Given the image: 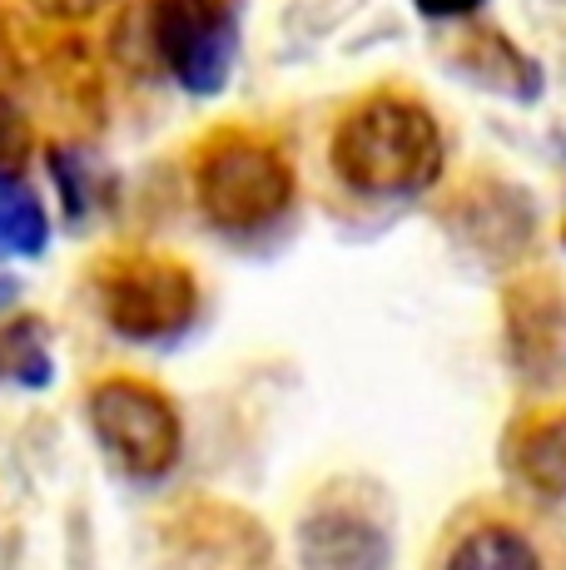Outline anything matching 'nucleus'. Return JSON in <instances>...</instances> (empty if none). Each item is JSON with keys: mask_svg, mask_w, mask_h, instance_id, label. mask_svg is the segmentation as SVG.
Wrapping results in <instances>:
<instances>
[{"mask_svg": "<svg viewBox=\"0 0 566 570\" xmlns=\"http://www.w3.org/2000/svg\"><path fill=\"white\" fill-rule=\"evenodd\" d=\"M149 36H155L159 65L184 95H219L234 75V0H155Z\"/></svg>", "mask_w": 566, "mask_h": 570, "instance_id": "obj_5", "label": "nucleus"}, {"mask_svg": "<svg viewBox=\"0 0 566 570\" xmlns=\"http://www.w3.org/2000/svg\"><path fill=\"white\" fill-rule=\"evenodd\" d=\"M507 337L521 372H552L566 357V303L547 278H527L511 288Z\"/></svg>", "mask_w": 566, "mask_h": 570, "instance_id": "obj_7", "label": "nucleus"}, {"mask_svg": "<svg viewBox=\"0 0 566 570\" xmlns=\"http://www.w3.org/2000/svg\"><path fill=\"white\" fill-rule=\"evenodd\" d=\"M16 298H20V283L16 278H0V313H6Z\"/></svg>", "mask_w": 566, "mask_h": 570, "instance_id": "obj_15", "label": "nucleus"}, {"mask_svg": "<svg viewBox=\"0 0 566 570\" xmlns=\"http://www.w3.org/2000/svg\"><path fill=\"white\" fill-rule=\"evenodd\" d=\"M507 466L517 471L521 487L541 491V497L566 491V412L527 416L507 442Z\"/></svg>", "mask_w": 566, "mask_h": 570, "instance_id": "obj_8", "label": "nucleus"}, {"mask_svg": "<svg viewBox=\"0 0 566 570\" xmlns=\"http://www.w3.org/2000/svg\"><path fill=\"white\" fill-rule=\"evenodd\" d=\"M36 10H46V16H90V10H100L105 0H30Z\"/></svg>", "mask_w": 566, "mask_h": 570, "instance_id": "obj_14", "label": "nucleus"}, {"mask_svg": "<svg viewBox=\"0 0 566 570\" xmlns=\"http://www.w3.org/2000/svg\"><path fill=\"white\" fill-rule=\"evenodd\" d=\"M56 357H50V327L40 317H10L0 323V382L10 387H50Z\"/></svg>", "mask_w": 566, "mask_h": 570, "instance_id": "obj_12", "label": "nucleus"}, {"mask_svg": "<svg viewBox=\"0 0 566 570\" xmlns=\"http://www.w3.org/2000/svg\"><path fill=\"white\" fill-rule=\"evenodd\" d=\"M412 6H418V16H428V20H472L487 0H412Z\"/></svg>", "mask_w": 566, "mask_h": 570, "instance_id": "obj_13", "label": "nucleus"}, {"mask_svg": "<svg viewBox=\"0 0 566 570\" xmlns=\"http://www.w3.org/2000/svg\"><path fill=\"white\" fill-rule=\"evenodd\" d=\"M462 70L472 75V80H482L487 90L507 95V100L531 105V100L541 95V70H537V60H527V55L511 46L507 36H497V30H477V36L467 40Z\"/></svg>", "mask_w": 566, "mask_h": 570, "instance_id": "obj_9", "label": "nucleus"}, {"mask_svg": "<svg viewBox=\"0 0 566 570\" xmlns=\"http://www.w3.org/2000/svg\"><path fill=\"white\" fill-rule=\"evenodd\" d=\"M90 432L105 446V456L139 481H159L179 466L184 452V422L174 402L145 377H105L85 397Z\"/></svg>", "mask_w": 566, "mask_h": 570, "instance_id": "obj_4", "label": "nucleus"}, {"mask_svg": "<svg viewBox=\"0 0 566 570\" xmlns=\"http://www.w3.org/2000/svg\"><path fill=\"white\" fill-rule=\"evenodd\" d=\"M442 570H547L541 551L507 521H482L448 551Z\"/></svg>", "mask_w": 566, "mask_h": 570, "instance_id": "obj_11", "label": "nucleus"}, {"mask_svg": "<svg viewBox=\"0 0 566 570\" xmlns=\"http://www.w3.org/2000/svg\"><path fill=\"white\" fill-rule=\"evenodd\" d=\"M329 164L348 194L398 204L418 199L442 179L448 139H442L438 115L418 95L378 90L339 115L329 139Z\"/></svg>", "mask_w": 566, "mask_h": 570, "instance_id": "obj_1", "label": "nucleus"}, {"mask_svg": "<svg viewBox=\"0 0 566 570\" xmlns=\"http://www.w3.org/2000/svg\"><path fill=\"white\" fill-rule=\"evenodd\" d=\"M194 204L219 234L274 228L293 204V164L274 139L254 129H219L199 145L189 164Z\"/></svg>", "mask_w": 566, "mask_h": 570, "instance_id": "obj_2", "label": "nucleus"}, {"mask_svg": "<svg viewBox=\"0 0 566 570\" xmlns=\"http://www.w3.org/2000/svg\"><path fill=\"white\" fill-rule=\"evenodd\" d=\"M90 298L110 333L129 343H169L199 313V283L169 254H110L95 263Z\"/></svg>", "mask_w": 566, "mask_h": 570, "instance_id": "obj_3", "label": "nucleus"}, {"mask_svg": "<svg viewBox=\"0 0 566 570\" xmlns=\"http://www.w3.org/2000/svg\"><path fill=\"white\" fill-rule=\"evenodd\" d=\"M303 570H388L393 546L383 525L368 521L363 511L348 507H319L299 531Z\"/></svg>", "mask_w": 566, "mask_h": 570, "instance_id": "obj_6", "label": "nucleus"}, {"mask_svg": "<svg viewBox=\"0 0 566 570\" xmlns=\"http://www.w3.org/2000/svg\"><path fill=\"white\" fill-rule=\"evenodd\" d=\"M50 244V218L40 194L0 164V263L6 258H36Z\"/></svg>", "mask_w": 566, "mask_h": 570, "instance_id": "obj_10", "label": "nucleus"}]
</instances>
